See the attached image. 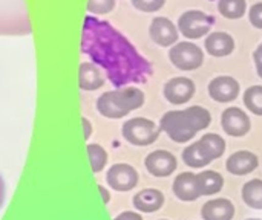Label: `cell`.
Listing matches in <instances>:
<instances>
[{
	"mask_svg": "<svg viewBox=\"0 0 262 220\" xmlns=\"http://www.w3.org/2000/svg\"><path fill=\"white\" fill-rule=\"evenodd\" d=\"M98 191L101 193V198H103V202L107 205L109 202H111V191L106 188V187H103V185H98Z\"/></svg>",
	"mask_w": 262,
	"mask_h": 220,
	"instance_id": "1f68e13d",
	"label": "cell"
},
{
	"mask_svg": "<svg viewBox=\"0 0 262 220\" xmlns=\"http://www.w3.org/2000/svg\"><path fill=\"white\" fill-rule=\"evenodd\" d=\"M172 190H173V194L183 202H193L203 196L198 178L192 172L180 173L173 181Z\"/></svg>",
	"mask_w": 262,
	"mask_h": 220,
	"instance_id": "5bb4252c",
	"label": "cell"
},
{
	"mask_svg": "<svg viewBox=\"0 0 262 220\" xmlns=\"http://www.w3.org/2000/svg\"><path fill=\"white\" fill-rule=\"evenodd\" d=\"M253 57H255V58H261V60H262V41H261V44L258 46V49L255 51Z\"/></svg>",
	"mask_w": 262,
	"mask_h": 220,
	"instance_id": "e575fe53",
	"label": "cell"
},
{
	"mask_svg": "<svg viewBox=\"0 0 262 220\" xmlns=\"http://www.w3.org/2000/svg\"><path fill=\"white\" fill-rule=\"evenodd\" d=\"M81 121H83V130H84V138H86V139H89V138L92 136V124H91V121H89V119H86V118H83Z\"/></svg>",
	"mask_w": 262,
	"mask_h": 220,
	"instance_id": "4dcf8cb0",
	"label": "cell"
},
{
	"mask_svg": "<svg viewBox=\"0 0 262 220\" xmlns=\"http://www.w3.org/2000/svg\"><path fill=\"white\" fill-rule=\"evenodd\" d=\"M169 60L178 70H196L204 64V51L190 40L177 41L169 49Z\"/></svg>",
	"mask_w": 262,
	"mask_h": 220,
	"instance_id": "8992f818",
	"label": "cell"
},
{
	"mask_svg": "<svg viewBox=\"0 0 262 220\" xmlns=\"http://www.w3.org/2000/svg\"><path fill=\"white\" fill-rule=\"evenodd\" d=\"M213 26V17L206 14L200 9H189L183 12L178 18L177 28L183 37L187 40H200L210 34V29Z\"/></svg>",
	"mask_w": 262,
	"mask_h": 220,
	"instance_id": "52a82bcc",
	"label": "cell"
},
{
	"mask_svg": "<svg viewBox=\"0 0 262 220\" xmlns=\"http://www.w3.org/2000/svg\"><path fill=\"white\" fill-rule=\"evenodd\" d=\"M246 220H262V219H246Z\"/></svg>",
	"mask_w": 262,
	"mask_h": 220,
	"instance_id": "d590c367",
	"label": "cell"
},
{
	"mask_svg": "<svg viewBox=\"0 0 262 220\" xmlns=\"http://www.w3.org/2000/svg\"><path fill=\"white\" fill-rule=\"evenodd\" d=\"M121 133L129 144L135 147H147L152 145L160 138L161 129L152 119L137 116L123 124Z\"/></svg>",
	"mask_w": 262,
	"mask_h": 220,
	"instance_id": "5b68a950",
	"label": "cell"
},
{
	"mask_svg": "<svg viewBox=\"0 0 262 220\" xmlns=\"http://www.w3.org/2000/svg\"><path fill=\"white\" fill-rule=\"evenodd\" d=\"M32 32L25 0H0V35L25 37Z\"/></svg>",
	"mask_w": 262,
	"mask_h": 220,
	"instance_id": "277c9868",
	"label": "cell"
},
{
	"mask_svg": "<svg viewBox=\"0 0 262 220\" xmlns=\"http://www.w3.org/2000/svg\"><path fill=\"white\" fill-rule=\"evenodd\" d=\"M114 220H143V217L135 211H123L118 216H115Z\"/></svg>",
	"mask_w": 262,
	"mask_h": 220,
	"instance_id": "f546056e",
	"label": "cell"
},
{
	"mask_svg": "<svg viewBox=\"0 0 262 220\" xmlns=\"http://www.w3.org/2000/svg\"><path fill=\"white\" fill-rule=\"evenodd\" d=\"M243 201L253 210H262V179H252L243 185Z\"/></svg>",
	"mask_w": 262,
	"mask_h": 220,
	"instance_id": "7402d4cb",
	"label": "cell"
},
{
	"mask_svg": "<svg viewBox=\"0 0 262 220\" xmlns=\"http://www.w3.org/2000/svg\"><path fill=\"white\" fill-rule=\"evenodd\" d=\"M200 187H201V193L203 196H213L218 194L223 187H224V178L221 173L215 172V170H206L196 175Z\"/></svg>",
	"mask_w": 262,
	"mask_h": 220,
	"instance_id": "44dd1931",
	"label": "cell"
},
{
	"mask_svg": "<svg viewBox=\"0 0 262 220\" xmlns=\"http://www.w3.org/2000/svg\"><path fill=\"white\" fill-rule=\"evenodd\" d=\"M195 92H196V86L189 77H173L163 87L164 98L173 106H181L189 103L193 98Z\"/></svg>",
	"mask_w": 262,
	"mask_h": 220,
	"instance_id": "8fae6325",
	"label": "cell"
},
{
	"mask_svg": "<svg viewBox=\"0 0 262 220\" xmlns=\"http://www.w3.org/2000/svg\"><path fill=\"white\" fill-rule=\"evenodd\" d=\"M244 106L256 116H262V86H252L244 92Z\"/></svg>",
	"mask_w": 262,
	"mask_h": 220,
	"instance_id": "d4e9b609",
	"label": "cell"
},
{
	"mask_svg": "<svg viewBox=\"0 0 262 220\" xmlns=\"http://www.w3.org/2000/svg\"><path fill=\"white\" fill-rule=\"evenodd\" d=\"M115 3V0H88L86 9L94 15H104L114 11Z\"/></svg>",
	"mask_w": 262,
	"mask_h": 220,
	"instance_id": "4316f807",
	"label": "cell"
},
{
	"mask_svg": "<svg viewBox=\"0 0 262 220\" xmlns=\"http://www.w3.org/2000/svg\"><path fill=\"white\" fill-rule=\"evenodd\" d=\"M259 165V159L249 150H239L232 153L226 161V170L233 176H246L255 172Z\"/></svg>",
	"mask_w": 262,
	"mask_h": 220,
	"instance_id": "9a60e30c",
	"label": "cell"
},
{
	"mask_svg": "<svg viewBox=\"0 0 262 220\" xmlns=\"http://www.w3.org/2000/svg\"><path fill=\"white\" fill-rule=\"evenodd\" d=\"M81 52L97 64L115 87L146 83L152 74V63L115 29L109 21L86 15L81 31Z\"/></svg>",
	"mask_w": 262,
	"mask_h": 220,
	"instance_id": "6da1fadb",
	"label": "cell"
},
{
	"mask_svg": "<svg viewBox=\"0 0 262 220\" xmlns=\"http://www.w3.org/2000/svg\"><path fill=\"white\" fill-rule=\"evenodd\" d=\"M160 220H167V219H160Z\"/></svg>",
	"mask_w": 262,
	"mask_h": 220,
	"instance_id": "8d00e7d4",
	"label": "cell"
},
{
	"mask_svg": "<svg viewBox=\"0 0 262 220\" xmlns=\"http://www.w3.org/2000/svg\"><path fill=\"white\" fill-rule=\"evenodd\" d=\"M149 35L154 43H157L161 47H170L173 46L180 38V31L177 25L167 18V17H155L150 21L149 26Z\"/></svg>",
	"mask_w": 262,
	"mask_h": 220,
	"instance_id": "7c38bea8",
	"label": "cell"
},
{
	"mask_svg": "<svg viewBox=\"0 0 262 220\" xmlns=\"http://www.w3.org/2000/svg\"><path fill=\"white\" fill-rule=\"evenodd\" d=\"M204 49L209 55L215 58L229 57L235 51V38L229 32H223V31L210 32L206 35Z\"/></svg>",
	"mask_w": 262,
	"mask_h": 220,
	"instance_id": "2e32d148",
	"label": "cell"
},
{
	"mask_svg": "<svg viewBox=\"0 0 262 220\" xmlns=\"http://www.w3.org/2000/svg\"><path fill=\"white\" fill-rule=\"evenodd\" d=\"M167 0H130L132 6L141 12H158Z\"/></svg>",
	"mask_w": 262,
	"mask_h": 220,
	"instance_id": "83f0119b",
	"label": "cell"
},
{
	"mask_svg": "<svg viewBox=\"0 0 262 220\" xmlns=\"http://www.w3.org/2000/svg\"><path fill=\"white\" fill-rule=\"evenodd\" d=\"M138 179H140L138 172L132 165L123 162L111 165V168L106 173V182L109 188L120 193L134 190L138 185Z\"/></svg>",
	"mask_w": 262,
	"mask_h": 220,
	"instance_id": "ba28073f",
	"label": "cell"
},
{
	"mask_svg": "<svg viewBox=\"0 0 262 220\" xmlns=\"http://www.w3.org/2000/svg\"><path fill=\"white\" fill-rule=\"evenodd\" d=\"M106 75L104 72L94 64L92 61H86L80 64V70H78V84L81 90H88V92H94L98 90L100 87L104 86L106 83Z\"/></svg>",
	"mask_w": 262,
	"mask_h": 220,
	"instance_id": "e0dca14e",
	"label": "cell"
},
{
	"mask_svg": "<svg viewBox=\"0 0 262 220\" xmlns=\"http://www.w3.org/2000/svg\"><path fill=\"white\" fill-rule=\"evenodd\" d=\"M5 196H6V187H5V181L0 175V208L3 207V202H5Z\"/></svg>",
	"mask_w": 262,
	"mask_h": 220,
	"instance_id": "d6a6232c",
	"label": "cell"
},
{
	"mask_svg": "<svg viewBox=\"0 0 262 220\" xmlns=\"http://www.w3.org/2000/svg\"><path fill=\"white\" fill-rule=\"evenodd\" d=\"M255 58V57H253ZM255 66H256V72H258V77L262 80V60L261 58H255Z\"/></svg>",
	"mask_w": 262,
	"mask_h": 220,
	"instance_id": "836d02e7",
	"label": "cell"
},
{
	"mask_svg": "<svg viewBox=\"0 0 262 220\" xmlns=\"http://www.w3.org/2000/svg\"><path fill=\"white\" fill-rule=\"evenodd\" d=\"M235 216V205L230 199L216 198L207 201L201 208L203 220H232Z\"/></svg>",
	"mask_w": 262,
	"mask_h": 220,
	"instance_id": "ac0fdd59",
	"label": "cell"
},
{
	"mask_svg": "<svg viewBox=\"0 0 262 220\" xmlns=\"http://www.w3.org/2000/svg\"><path fill=\"white\" fill-rule=\"evenodd\" d=\"M181 158H183V162L190 168H204L210 164V161L203 155L198 142H192L189 147H186L183 150Z\"/></svg>",
	"mask_w": 262,
	"mask_h": 220,
	"instance_id": "cb8c5ba5",
	"label": "cell"
},
{
	"mask_svg": "<svg viewBox=\"0 0 262 220\" xmlns=\"http://www.w3.org/2000/svg\"><path fill=\"white\" fill-rule=\"evenodd\" d=\"M207 92L213 101L227 104V103L235 101L239 96L241 84L236 78H233L230 75H220V77H215L209 83Z\"/></svg>",
	"mask_w": 262,
	"mask_h": 220,
	"instance_id": "30bf717a",
	"label": "cell"
},
{
	"mask_svg": "<svg viewBox=\"0 0 262 220\" xmlns=\"http://www.w3.org/2000/svg\"><path fill=\"white\" fill-rule=\"evenodd\" d=\"M218 12L229 20H238L247 12L246 0H218Z\"/></svg>",
	"mask_w": 262,
	"mask_h": 220,
	"instance_id": "603a6c76",
	"label": "cell"
},
{
	"mask_svg": "<svg viewBox=\"0 0 262 220\" xmlns=\"http://www.w3.org/2000/svg\"><path fill=\"white\" fill-rule=\"evenodd\" d=\"M198 145L203 152V155L213 162L215 159H220L226 153V139L218 133H206L198 141Z\"/></svg>",
	"mask_w": 262,
	"mask_h": 220,
	"instance_id": "ffe728a7",
	"label": "cell"
},
{
	"mask_svg": "<svg viewBox=\"0 0 262 220\" xmlns=\"http://www.w3.org/2000/svg\"><path fill=\"white\" fill-rule=\"evenodd\" d=\"M146 95L140 87H115L101 93L95 103L98 113L107 119H121L144 106Z\"/></svg>",
	"mask_w": 262,
	"mask_h": 220,
	"instance_id": "3957f363",
	"label": "cell"
},
{
	"mask_svg": "<svg viewBox=\"0 0 262 220\" xmlns=\"http://www.w3.org/2000/svg\"><path fill=\"white\" fill-rule=\"evenodd\" d=\"M247 14H249V21L252 23V26H255L256 29H262V2L252 5Z\"/></svg>",
	"mask_w": 262,
	"mask_h": 220,
	"instance_id": "f1b7e54d",
	"label": "cell"
},
{
	"mask_svg": "<svg viewBox=\"0 0 262 220\" xmlns=\"http://www.w3.org/2000/svg\"><path fill=\"white\" fill-rule=\"evenodd\" d=\"M221 127L232 138H243L252 130L250 116L239 107H227L221 113Z\"/></svg>",
	"mask_w": 262,
	"mask_h": 220,
	"instance_id": "9c48e42d",
	"label": "cell"
},
{
	"mask_svg": "<svg viewBox=\"0 0 262 220\" xmlns=\"http://www.w3.org/2000/svg\"><path fill=\"white\" fill-rule=\"evenodd\" d=\"M134 207L141 213H155L164 205V194L157 188H144L132 199Z\"/></svg>",
	"mask_w": 262,
	"mask_h": 220,
	"instance_id": "d6986e66",
	"label": "cell"
},
{
	"mask_svg": "<svg viewBox=\"0 0 262 220\" xmlns=\"http://www.w3.org/2000/svg\"><path fill=\"white\" fill-rule=\"evenodd\" d=\"M144 167L155 178H167L177 170L178 161L175 155L167 150H154L146 156Z\"/></svg>",
	"mask_w": 262,
	"mask_h": 220,
	"instance_id": "4fadbf2b",
	"label": "cell"
},
{
	"mask_svg": "<svg viewBox=\"0 0 262 220\" xmlns=\"http://www.w3.org/2000/svg\"><path fill=\"white\" fill-rule=\"evenodd\" d=\"M88 156L91 161V167L94 173L103 172L107 164V152L100 144H89L88 145Z\"/></svg>",
	"mask_w": 262,
	"mask_h": 220,
	"instance_id": "484cf974",
	"label": "cell"
},
{
	"mask_svg": "<svg viewBox=\"0 0 262 220\" xmlns=\"http://www.w3.org/2000/svg\"><path fill=\"white\" fill-rule=\"evenodd\" d=\"M212 123V113L201 106H190L184 110L166 112L160 119V129L173 142L186 144Z\"/></svg>",
	"mask_w": 262,
	"mask_h": 220,
	"instance_id": "7a4b0ae2",
	"label": "cell"
}]
</instances>
